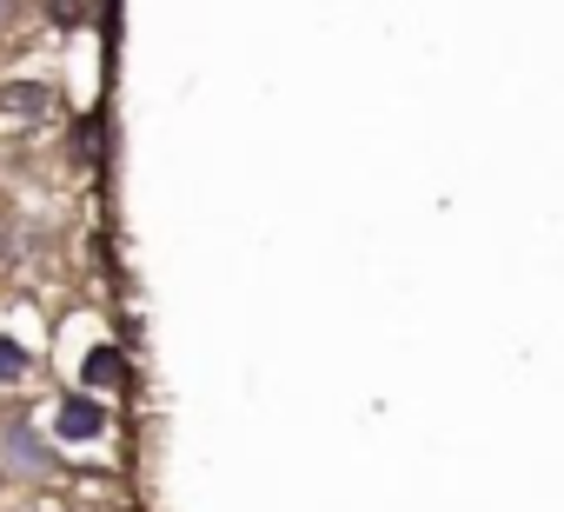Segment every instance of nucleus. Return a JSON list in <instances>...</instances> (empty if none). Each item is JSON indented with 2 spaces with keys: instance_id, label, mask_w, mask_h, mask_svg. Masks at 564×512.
<instances>
[{
  "instance_id": "4",
  "label": "nucleus",
  "mask_w": 564,
  "mask_h": 512,
  "mask_svg": "<svg viewBox=\"0 0 564 512\" xmlns=\"http://www.w3.org/2000/svg\"><path fill=\"white\" fill-rule=\"evenodd\" d=\"M74 386H80V393H100V399L127 393V386H133V360H127V346L94 340V346H87V360L74 366Z\"/></svg>"
},
{
  "instance_id": "2",
  "label": "nucleus",
  "mask_w": 564,
  "mask_h": 512,
  "mask_svg": "<svg viewBox=\"0 0 564 512\" xmlns=\"http://www.w3.org/2000/svg\"><path fill=\"white\" fill-rule=\"evenodd\" d=\"M107 433H113V413H107L100 393H80V386L54 393V426H47L54 446H100Z\"/></svg>"
},
{
  "instance_id": "5",
  "label": "nucleus",
  "mask_w": 564,
  "mask_h": 512,
  "mask_svg": "<svg viewBox=\"0 0 564 512\" xmlns=\"http://www.w3.org/2000/svg\"><path fill=\"white\" fill-rule=\"evenodd\" d=\"M34 373H41V353H34L28 340H14L8 327H0V393H21Z\"/></svg>"
},
{
  "instance_id": "1",
  "label": "nucleus",
  "mask_w": 564,
  "mask_h": 512,
  "mask_svg": "<svg viewBox=\"0 0 564 512\" xmlns=\"http://www.w3.org/2000/svg\"><path fill=\"white\" fill-rule=\"evenodd\" d=\"M0 479H14V486H54L61 479V446L47 439V426L34 413L0 419Z\"/></svg>"
},
{
  "instance_id": "6",
  "label": "nucleus",
  "mask_w": 564,
  "mask_h": 512,
  "mask_svg": "<svg viewBox=\"0 0 564 512\" xmlns=\"http://www.w3.org/2000/svg\"><path fill=\"white\" fill-rule=\"evenodd\" d=\"M74 153L87 160V173H100V167H107V107H94V114H80V120H74Z\"/></svg>"
},
{
  "instance_id": "3",
  "label": "nucleus",
  "mask_w": 564,
  "mask_h": 512,
  "mask_svg": "<svg viewBox=\"0 0 564 512\" xmlns=\"http://www.w3.org/2000/svg\"><path fill=\"white\" fill-rule=\"evenodd\" d=\"M54 120V81L41 74H0V134H34Z\"/></svg>"
},
{
  "instance_id": "7",
  "label": "nucleus",
  "mask_w": 564,
  "mask_h": 512,
  "mask_svg": "<svg viewBox=\"0 0 564 512\" xmlns=\"http://www.w3.org/2000/svg\"><path fill=\"white\" fill-rule=\"evenodd\" d=\"M14 28V0H0V34H8Z\"/></svg>"
}]
</instances>
